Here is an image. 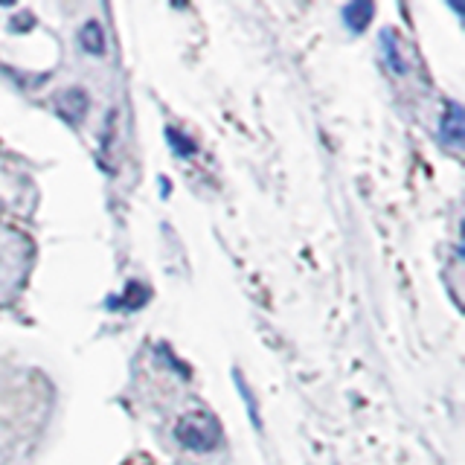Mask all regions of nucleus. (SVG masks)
<instances>
[{
    "mask_svg": "<svg viewBox=\"0 0 465 465\" xmlns=\"http://www.w3.org/2000/svg\"><path fill=\"white\" fill-rule=\"evenodd\" d=\"M174 436L181 440V445L193 448V450H213L218 442V425L213 421V416H183L174 428Z\"/></svg>",
    "mask_w": 465,
    "mask_h": 465,
    "instance_id": "obj_1",
    "label": "nucleus"
},
{
    "mask_svg": "<svg viewBox=\"0 0 465 465\" xmlns=\"http://www.w3.org/2000/svg\"><path fill=\"white\" fill-rule=\"evenodd\" d=\"M440 137H442L448 145H454V149H460V143H462V108L457 105V102H450L448 111L442 114Z\"/></svg>",
    "mask_w": 465,
    "mask_h": 465,
    "instance_id": "obj_2",
    "label": "nucleus"
},
{
    "mask_svg": "<svg viewBox=\"0 0 465 465\" xmlns=\"http://www.w3.org/2000/svg\"><path fill=\"white\" fill-rule=\"evenodd\" d=\"M79 41L84 53H94V55H102L105 53V33H102V26L96 21H87L79 33Z\"/></svg>",
    "mask_w": 465,
    "mask_h": 465,
    "instance_id": "obj_3",
    "label": "nucleus"
},
{
    "mask_svg": "<svg viewBox=\"0 0 465 465\" xmlns=\"http://www.w3.org/2000/svg\"><path fill=\"white\" fill-rule=\"evenodd\" d=\"M372 15H375V6L372 4H349L343 9V18H346V26H352L355 33H361V29H367V24L372 21Z\"/></svg>",
    "mask_w": 465,
    "mask_h": 465,
    "instance_id": "obj_4",
    "label": "nucleus"
}]
</instances>
